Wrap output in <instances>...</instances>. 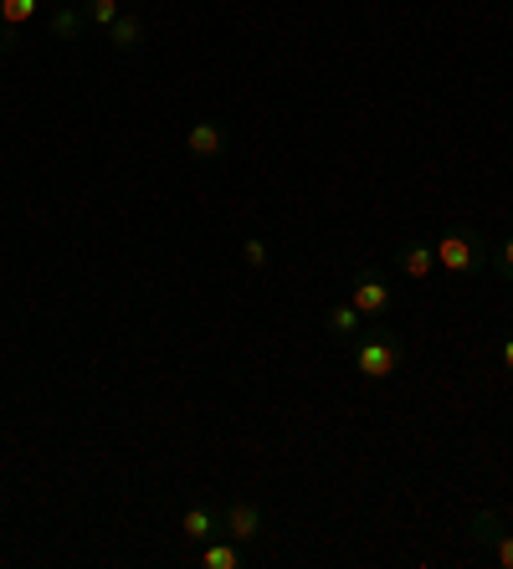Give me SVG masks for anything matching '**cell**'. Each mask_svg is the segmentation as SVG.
<instances>
[{"mask_svg": "<svg viewBox=\"0 0 513 569\" xmlns=\"http://www.w3.org/2000/svg\"><path fill=\"white\" fill-rule=\"evenodd\" d=\"M365 323H369V318L359 313V308L349 303V298H344V303H334L329 313H324V329H329L334 345H355L359 333H365Z\"/></svg>", "mask_w": 513, "mask_h": 569, "instance_id": "8", "label": "cell"}, {"mask_svg": "<svg viewBox=\"0 0 513 569\" xmlns=\"http://www.w3.org/2000/svg\"><path fill=\"white\" fill-rule=\"evenodd\" d=\"M78 6H82V16H88V27H98V31H108L124 16L119 0H78Z\"/></svg>", "mask_w": 513, "mask_h": 569, "instance_id": "13", "label": "cell"}, {"mask_svg": "<svg viewBox=\"0 0 513 569\" xmlns=\"http://www.w3.org/2000/svg\"><path fill=\"white\" fill-rule=\"evenodd\" d=\"M226 144H231V139H226V129H221V123H211V119H200V123H190V129H185V154H190V159H221Z\"/></svg>", "mask_w": 513, "mask_h": 569, "instance_id": "6", "label": "cell"}, {"mask_svg": "<svg viewBox=\"0 0 513 569\" xmlns=\"http://www.w3.org/2000/svg\"><path fill=\"white\" fill-rule=\"evenodd\" d=\"M499 359H503V370L513 375V333H503V345H499Z\"/></svg>", "mask_w": 513, "mask_h": 569, "instance_id": "16", "label": "cell"}, {"mask_svg": "<svg viewBox=\"0 0 513 569\" xmlns=\"http://www.w3.org/2000/svg\"><path fill=\"white\" fill-rule=\"evenodd\" d=\"M349 303L359 308V313L375 323V318H385L391 313V303H395V292H391V282L375 272V267H365V272H355V282H349Z\"/></svg>", "mask_w": 513, "mask_h": 569, "instance_id": "3", "label": "cell"}, {"mask_svg": "<svg viewBox=\"0 0 513 569\" xmlns=\"http://www.w3.org/2000/svg\"><path fill=\"white\" fill-rule=\"evenodd\" d=\"M432 247H436V272H442V278H477L487 267V257H493L473 226H457V231H447V237L432 241Z\"/></svg>", "mask_w": 513, "mask_h": 569, "instance_id": "1", "label": "cell"}, {"mask_svg": "<svg viewBox=\"0 0 513 569\" xmlns=\"http://www.w3.org/2000/svg\"><path fill=\"white\" fill-rule=\"evenodd\" d=\"M349 359H355V370L365 375V380H391L401 365H406V349H401V339H395L391 329H365L349 345Z\"/></svg>", "mask_w": 513, "mask_h": 569, "instance_id": "2", "label": "cell"}, {"mask_svg": "<svg viewBox=\"0 0 513 569\" xmlns=\"http://www.w3.org/2000/svg\"><path fill=\"white\" fill-rule=\"evenodd\" d=\"M493 262H499L503 278H513V237H503V247H493Z\"/></svg>", "mask_w": 513, "mask_h": 569, "instance_id": "15", "label": "cell"}, {"mask_svg": "<svg viewBox=\"0 0 513 569\" xmlns=\"http://www.w3.org/2000/svg\"><path fill=\"white\" fill-rule=\"evenodd\" d=\"M241 262H247L251 272H263V267L273 262V252H267V241H263V237H247V241H241Z\"/></svg>", "mask_w": 513, "mask_h": 569, "instance_id": "14", "label": "cell"}, {"mask_svg": "<svg viewBox=\"0 0 513 569\" xmlns=\"http://www.w3.org/2000/svg\"><path fill=\"white\" fill-rule=\"evenodd\" d=\"M108 41H114V52H139V47H145V21H139V16H119V21L108 27Z\"/></svg>", "mask_w": 513, "mask_h": 569, "instance_id": "11", "label": "cell"}, {"mask_svg": "<svg viewBox=\"0 0 513 569\" xmlns=\"http://www.w3.org/2000/svg\"><path fill=\"white\" fill-rule=\"evenodd\" d=\"M395 267H401L411 282L436 278V247L432 241H406V247H395Z\"/></svg>", "mask_w": 513, "mask_h": 569, "instance_id": "7", "label": "cell"}, {"mask_svg": "<svg viewBox=\"0 0 513 569\" xmlns=\"http://www.w3.org/2000/svg\"><path fill=\"white\" fill-rule=\"evenodd\" d=\"M473 539L483 543V549L499 559L503 569H513V529H503L499 513H477V518H473Z\"/></svg>", "mask_w": 513, "mask_h": 569, "instance_id": "5", "label": "cell"}, {"mask_svg": "<svg viewBox=\"0 0 513 569\" xmlns=\"http://www.w3.org/2000/svg\"><path fill=\"white\" fill-rule=\"evenodd\" d=\"M221 533L237 543H257L267 533V513L257 503H247V498H237V503L221 508Z\"/></svg>", "mask_w": 513, "mask_h": 569, "instance_id": "4", "label": "cell"}, {"mask_svg": "<svg viewBox=\"0 0 513 569\" xmlns=\"http://www.w3.org/2000/svg\"><path fill=\"white\" fill-rule=\"evenodd\" d=\"M47 31H52V41H78L82 31H88V16H82V6H78V0L57 11V16H52V27H47Z\"/></svg>", "mask_w": 513, "mask_h": 569, "instance_id": "12", "label": "cell"}, {"mask_svg": "<svg viewBox=\"0 0 513 569\" xmlns=\"http://www.w3.org/2000/svg\"><path fill=\"white\" fill-rule=\"evenodd\" d=\"M180 533L190 543L216 539V533H221V513H216L211 503H190V508H185V518H180Z\"/></svg>", "mask_w": 513, "mask_h": 569, "instance_id": "10", "label": "cell"}, {"mask_svg": "<svg viewBox=\"0 0 513 569\" xmlns=\"http://www.w3.org/2000/svg\"><path fill=\"white\" fill-rule=\"evenodd\" d=\"M200 565H206V569H241V565H247V543L216 533V539L200 543Z\"/></svg>", "mask_w": 513, "mask_h": 569, "instance_id": "9", "label": "cell"}]
</instances>
